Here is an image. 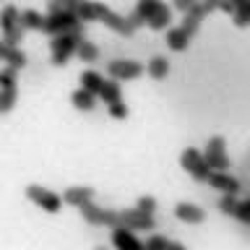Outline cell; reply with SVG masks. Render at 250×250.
<instances>
[{"instance_id":"cell-1","label":"cell","mask_w":250,"mask_h":250,"mask_svg":"<svg viewBox=\"0 0 250 250\" xmlns=\"http://www.w3.org/2000/svg\"><path fill=\"white\" fill-rule=\"evenodd\" d=\"M76 16L81 21H99V23H104L107 29H112L115 34H123V37L136 34V23L130 21V16L125 19V16L115 13L112 8H107L104 3H97V0H78Z\"/></svg>"},{"instance_id":"cell-2","label":"cell","mask_w":250,"mask_h":250,"mask_svg":"<svg viewBox=\"0 0 250 250\" xmlns=\"http://www.w3.org/2000/svg\"><path fill=\"white\" fill-rule=\"evenodd\" d=\"M83 39V23L70 31H62V34H55L52 37V62L55 65H65V62L76 55V47L78 42Z\"/></svg>"},{"instance_id":"cell-3","label":"cell","mask_w":250,"mask_h":250,"mask_svg":"<svg viewBox=\"0 0 250 250\" xmlns=\"http://www.w3.org/2000/svg\"><path fill=\"white\" fill-rule=\"evenodd\" d=\"M19 8L16 5H5L3 11H0V31H3V39L8 44H16L19 47V42L23 39V34H26V29L19 23Z\"/></svg>"},{"instance_id":"cell-4","label":"cell","mask_w":250,"mask_h":250,"mask_svg":"<svg viewBox=\"0 0 250 250\" xmlns=\"http://www.w3.org/2000/svg\"><path fill=\"white\" fill-rule=\"evenodd\" d=\"M180 164H183V169H185L193 180H198V183H206L208 175L214 172V169L208 167L206 156H203L198 148H185L183 156H180Z\"/></svg>"},{"instance_id":"cell-5","label":"cell","mask_w":250,"mask_h":250,"mask_svg":"<svg viewBox=\"0 0 250 250\" xmlns=\"http://www.w3.org/2000/svg\"><path fill=\"white\" fill-rule=\"evenodd\" d=\"M78 211H81L83 222H89V224H94V227H117V224H120V211L102 208V206H97L94 201L83 203V206H78Z\"/></svg>"},{"instance_id":"cell-6","label":"cell","mask_w":250,"mask_h":250,"mask_svg":"<svg viewBox=\"0 0 250 250\" xmlns=\"http://www.w3.org/2000/svg\"><path fill=\"white\" fill-rule=\"evenodd\" d=\"M81 19L76 16V11H55V13H47L44 16V26L42 31L44 34H62V31H70V29H76V26H81Z\"/></svg>"},{"instance_id":"cell-7","label":"cell","mask_w":250,"mask_h":250,"mask_svg":"<svg viewBox=\"0 0 250 250\" xmlns=\"http://www.w3.org/2000/svg\"><path fill=\"white\" fill-rule=\"evenodd\" d=\"M26 195H29V201L34 203V206H39L42 211H47V214H58V211L62 208V195L52 193L50 188L29 185V188H26Z\"/></svg>"},{"instance_id":"cell-8","label":"cell","mask_w":250,"mask_h":250,"mask_svg":"<svg viewBox=\"0 0 250 250\" xmlns=\"http://www.w3.org/2000/svg\"><path fill=\"white\" fill-rule=\"evenodd\" d=\"M203 156H206L208 167L216 169V172H227V167H229V156H227V148H224V138L222 136L208 138L206 154H203Z\"/></svg>"},{"instance_id":"cell-9","label":"cell","mask_w":250,"mask_h":250,"mask_svg":"<svg viewBox=\"0 0 250 250\" xmlns=\"http://www.w3.org/2000/svg\"><path fill=\"white\" fill-rule=\"evenodd\" d=\"M107 73L115 81H133V78H138L144 73V65L138 60H112L107 65Z\"/></svg>"},{"instance_id":"cell-10","label":"cell","mask_w":250,"mask_h":250,"mask_svg":"<svg viewBox=\"0 0 250 250\" xmlns=\"http://www.w3.org/2000/svg\"><path fill=\"white\" fill-rule=\"evenodd\" d=\"M120 224L130 227L133 232H136V229H154V227H156L154 214H146V211H141V208L120 211Z\"/></svg>"},{"instance_id":"cell-11","label":"cell","mask_w":250,"mask_h":250,"mask_svg":"<svg viewBox=\"0 0 250 250\" xmlns=\"http://www.w3.org/2000/svg\"><path fill=\"white\" fill-rule=\"evenodd\" d=\"M112 245L117 250H141V248H144V242L133 234L130 227L117 224V227H112Z\"/></svg>"},{"instance_id":"cell-12","label":"cell","mask_w":250,"mask_h":250,"mask_svg":"<svg viewBox=\"0 0 250 250\" xmlns=\"http://www.w3.org/2000/svg\"><path fill=\"white\" fill-rule=\"evenodd\" d=\"M162 5H164L162 0H138V5H136V11H133V16H130V21L136 23V29L144 26V23L151 21V16L159 11Z\"/></svg>"},{"instance_id":"cell-13","label":"cell","mask_w":250,"mask_h":250,"mask_svg":"<svg viewBox=\"0 0 250 250\" xmlns=\"http://www.w3.org/2000/svg\"><path fill=\"white\" fill-rule=\"evenodd\" d=\"M94 201V190L91 188H86V185H73V188H68L65 193H62V203H68V206H83V203H89Z\"/></svg>"},{"instance_id":"cell-14","label":"cell","mask_w":250,"mask_h":250,"mask_svg":"<svg viewBox=\"0 0 250 250\" xmlns=\"http://www.w3.org/2000/svg\"><path fill=\"white\" fill-rule=\"evenodd\" d=\"M175 216L180 219V222H185V224H201L203 219H206V214H203V208H198L195 203H177L175 206Z\"/></svg>"},{"instance_id":"cell-15","label":"cell","mask_w":250,"mask_h":250,"mask_svg":"<svg viewBox=\"0 0 250 250\" xmlns=\"http://www.w3.org/2000/svg\"><path fill=\"white\" fill-rule=\"evenodd\" d=\"M206 183L211 188H216V190H222V193H240V183L234 180L232 175H227V172H211Z\"/></svg>"},{"instance_id":"cell-16","label":"cell","mask_w":250,"mask_h":250,"mask_svg":"<svg viewBox=\"0 0 250 250\" xmlns=\"http://www.w3.org/2000/svg\"><path fill=\"white\" fill-rule=\"evenodd\" d=\"M70 102H73V107H76V109H81V112H91L94 104H97V94L89 91V89H83V86H81L78 91H73Z\"/></svg>"},{"instance_id":"cell-17","label":"cell","mask_w":250,"mask_h":250,"mask_svg":"<svg viewBox=\"0 0 250 250\" xmlns=\"http://www.w3.org/2000/svg\"><path fill=\"white\" fill-rule=\"evenodd\" d=\"M188 44H190V37L183 31V26H175V29L167 31V47L169 50L183 52V50H188Z\"/></svg>"},{"instance_id":"cell-18","label":"cell","mask_w":250,"mask_h":250,"mask_svg":"<svg viewBox=\"0 0 250 250\" xmlns=\"http://www.w3.org/2000/svg\"><path fill=\"white\" fill-rule=\"evenodd\" d=\"M19 23H21L26 31H42L44 16L37 13V11H21V13H19Z\"/></svg>"},{"instance_id":"cell-19","label":"cell","mask_w":250,"mask_h":250,"mask_svg":"<svg viewBox=\"0 0 250 250\" xmlns=\"http://www.w3.org/2000/svg\"><path fill=\"white\" fill-rule=\"evenodd\" d=\"M146 70H148V76H151L154 81H162V78H167V73H169V60L162 58V55H156V58L148 60Z\"/></svg>"},{"instance_id":"cell-20","label":"cell","mask_w":250,"mask_h":250,"mask_svg":"<svg viewBox=\"0 0 250 250\" xmlns=\"http://www.w3.org/2000/svg\"><path fill=\"white\" fill-rule=\"evenodd\" d=\"M169 23H172V8H169V5H162L159 11L151 16V21H148L146 26L154 29V31H162V29H167Z\"/></svg>"},{"instance_id":"cell-21","label":"cell","mask_w":250,"mask_h":250,"mask_svg":"<svg viewBox=\"0 0 250 250\" xmlns=\"http://www.w3.org/2000/svg\"><path fill=\"white\" fill-rule=\"evenodd\" d=\"M16 99H19V89L16 86H0V115L11 112Z\"/></svg>"},{"instance_id":"cell-22","label":"cell","mask_w":250,"mask_h":250,"mask_svg":"<svg viewBox=\"0 0 250 250\" xmlns=\"http://www.w3.org/2000/svg\"><path fill=\"white\" fill-rule=\"evenodd\" d=\"M76 55H78V58H81L83 62H94V60L99 58V47L83 37L81 42H78V47H76Z\"/></svg>"},{"instance_id":"cell-23","label":"cell","mask_w":250,"mask_h":250,"mask_svg":"<svg viewBox=\"0 0 250 250\" xmlns=\"http://www.w3.org/2000/svg\"><path fill=\"white\" fill-rule=\"evenodd\" d=\"M81 86H83V89H89V91H94L99 97L102 86H104V78H102L97 70H83V73H81Z\"/></svg>"},{"instance_id":"cell-24","label":"cell","mask_w":250,"mask_h":250,"mask_svg":"<svg viewBox=\"0 0 250 250\" xmlns=\"http://www.w3.org/2000/svg\"><path fill=\"white\" fill-rule=\"evenodd\" d=\"M99 97L104 99V104H112V102L123 99V91H120V83L115 81V78H109V81H104V86H102Z\"/></svg>"},{"instance_id":"cell-25","label":"cell","mask_w":250,"mask_h":250,"mask_svg":"<svg viewBox=\"0 0 250 250\" xmlns=\"http://www.w3.org/2000/svg\"><path fill=\"white\" fill-rule=\"evenodd\" d=\"M144 248L146 250H183V245L180 242H172V240H167V237H148L146 242H144Z\"/></svg>"},{"instance_id":"cell-26","label":"cell","mask_w":250,"mask_h":250,"mask_svg":"<svg viewBox=\"0 0 250 250\" xmlns=\"http://www.w3.org/2000/svg\"><path fill=\"white\" fill-rule=\"evenodd\" d=\"M78 0H47V13L55 11H76Z\"/></svg>"},{"instance_id":"cell-27","label":"cell","mask_w":250,"mask_h":250,"mask_svg":"<svg viewBox=\"0 0 250 250\" xmlns=\"http://www.w3.org/2000/svg\"><path fill=\"white\" fill-rule=\"evenodd\" d=\"M232 216H234V219H240L242 224H250V198H248V201H240Z\"/></svg>"},{"instance_id":"cell-28","label":"cell","mask_w":250,"mask_h":250,"mask_svg":"<svg viewBox=\"0 0 250 250\" xmlns=\"http://www.w3.org/2000/svg\"><path fill=\"white\" fill-rule=\"evenodd\" d=\"M107 109H109V115H112L115 120H125V117H128V107L123 104V99H117V102H112V104H107Z\"/></svg>"},{"instance_id":"cell-29","label":"cell","mask_w":250,"mask_h":250,"mask_svg":"<svg viewBox=\"0 0 250 250\" xmlns=\"http://www.w3.org/2000/svg\"><path fill=\"white\" fill-rule=\"evenodd\" d=\"M219 208H222V214H234V208H237L234 193H224V198L219 201Z\"/></svg>"},{"instance_id":"cell-30","label":"cell","mask_w":250,"mask_h":250,"mask_svg":"<svg viewBox=\"0 0 250 250\" xmlns=\"http://www.w3.org/2000/svg\"><path fill=\"white\" fill-rule=\"evenodd\" d=\"M0 86H16V68H0Z\"/></svg>"},{"instance_id":"cell-31","label":"cell","mask_w":250,"mask_h":250,"mask_svg":"<svg viewBox=\"0 0 250 250\" xmlns=\"http://www.w3.org/2000/svg\"><path fill=\"white\" fill-rule=\"evenodd\" d=\"M141 211H146V214H154V208H156V198L154 195H144V198H138V206Z\"/></svg>"},{"instance_id":"cell-32","label":"cell","mask_w":250,"mask_h":250,"mask_svg":"<svg viewBox=\"0 0 250 250\" xmlns=\"http://www.w3.org/2000/svg\"><path fill=\"white\" fill-rule=\"evenodd\" d=\"M172 3H175V8H177V11H188V8H190V5H195V3H198V0H172Z\"/></svg>"},{"instance_id":"cell-33","label":"cell","mask_w":250,"mask_h":250,"mask_svg":"<svg viewBox=\"0 0 250 250\" xmlns=\"http://www.w3.org/2000/svg\"><path fill=\"white\" fill-rule=\"evenodd\" d=\"M3 47H5V39H0V50H3Z\"/></svg>"},{"instance_id":"cell-34","label":"cell","mask_w":250,"mask_h":250,"mask_svg":"<svg viewBox=\"0 0 250 250\" xmlns=\"http://www.w3.org/2000/svg\"><path fill=\"white\" fill-rule=\"evenodd\" d=\"M232 3H234V5H240V3H242V0H232Z\"/></svg>"}]
</instances>
